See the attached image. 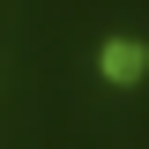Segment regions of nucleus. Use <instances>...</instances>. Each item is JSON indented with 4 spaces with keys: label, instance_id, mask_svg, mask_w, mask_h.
<instances>
[{
    "label": "nucleus",
    "instance_id": "nucleus-1",
    "mask_svg": "<svg viewBox=\"0 0 149 149\" xmlns=\"http://www.w3.org/2000/svg\"><path fill=\"white\" fill-rule=\"evenodd\" d=\"M97 67H104V82H142L149 52L134 45V37H104V52H97Z\"/></svg>",
    "mask_w": 149,
    "mask_h": 149
}]
</instances>
